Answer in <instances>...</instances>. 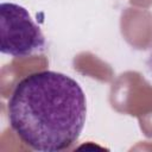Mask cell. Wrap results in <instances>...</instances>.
<instances>
[{"label": "cell", "instance_id": "obj_2", "mask_svg": "<svg viewBox=\"0 0 152 152\" xmlns=\"http://www.w3.org/2000/svg\"><path fill=\"white\" fill-rule=\"evenodd\" d=\"M45 38L28 11L13 2L0 4V51L13 57L42 52Z\"/></svg>", "mask_w": 152, "mask_h": 152}, {"label": "cell", "instance_id": "obj_1", "mask_svg": "<svg viewBox=\"0 0 152 152\" xmlns=\"http://www.w3.org/2000/svg\"><path fill=\"white\" fill-rule=\"evenodd\" d=\"M8 120L17 137L38 152L69 148L86 124L87 100L70 76L43 70L20 80L8 100Z\"/></svg>", "mask_w": 152, "mask_h": 152}]
</instances>
